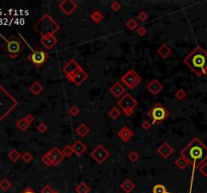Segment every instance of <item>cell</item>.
I'll return each instance as SVG.
<instances>
[{"label": "cell", "mask_w": 207, "mask_h": 193, "mask_svg": "<svg viewBox=\"0 0 207 193\" xmlns=\"http://www.w3.org/2000/svg\"><path fill=\"white\" fill-rule=\"evenodd\" d=\"M181 156L185 157L192 165L191 173V183L190 192L192 190V183H193L194 175L196 169H198L201 164L207 160V147L202 143L198 138H194L191 142L181 151Z\"/></svg>", "instance_id": "6da1fadb"}, {"label": "cell", "mask_w": 207, "mask_h": 193, "mask_svg": "<svg viewBox=\"0 0 207 193\" xmlns=\"http://www.w3.org/2000/svg\"><path fill=\"white\" fill-rule=\"evenodd\" d=\"M148 17H150V16H148V14L147 12H144V11H141V12L138 13V15H137L138 20L142 21V22H144L146 20H148Z\"/></svg>", "instance_id": "74e56055"}, {"label": "cell", "mask_w": 207, "mask_h": 193, "mask_svg": "<svg viewBox=\"0 0 207 193\" xmlns=\"http://www.w3.org/2000/svg\"><path fill=\"white\" fill-rule=\"evenodd\" d=\"M50 153L53 158V165L54 166H58L65 158L63 151H61L58 147H53L50 150Z\"/></svg>", "instance_id": "4fadbf2b"}, {"label": "cell", "mask_w": 207, "mask_h": 193, "mask_svg": "<svg viewBox=\"0 0 207 193\" xmlns=\"http://www.w3.org/2000/svg\"><path fill=\"white\" fill-rule=\"evenodd\" d=\"M80 69H82V67L78 65V62H77L75 60H70L64 65L63 72H64V75H66V76H71V75L75 74V72L77 70H79Z\"/></svg>", "instance_id": "7c38bea8"}, {"label": "cell", "mask_w": 207, "mask_h": 193, "mask_svg": "<svg viewBox=\"0 0 207 193\" xmlns=\"http://www.w3.org/2000/svg\"><path fill=\"white\" fill-rule=\"evenodd\" d=\"M117 105L122 109L126 117H131L133 114V109L137 106V101L131 94H126L122 96L117 102Z\"/></svg>", "instance_id": "5b68a950"}, {"label": "cell", "mask_w": 207, "mask_h": 193, "mask_svg": "<svg viewBox=\"0 0 207 193\" xmlns=\"http://www.w3.org/2000/svg\"><path fill=\"white\" fill-rule=\"evenodd\" d=\"M121 81L129 90H133L141 84L142 78L133 70H129L126 75L121 76Z\"/></svg>", "instance_id": "8992f818"}, {"label": "cell", "mask_w": 207, "mask_h": 193, "mask_svg": "<svg viewBox=\"0 0 207 193\" xmlns=\"http://www.w3.org/2000/svg\"><path fill=\"white\" fill-rule=\"evenodd\" d=\"M33 120H35V117H33V116L27 115L25 118H23V119H21V120L18 121L17 127L19 128V130H20V131L25 132V130L28 128V126H30V125L33 122Z\"/></svg>", "instance_id": "ac0fdd59"}, {"label": "cell", "mask_w": 207, "mask_h": 193, "mask_svg": "<svg viewBox=\"0 0 207 193\" xmlns=\"http://www.w3.org/2000/svg\"><path fill=\"white\" fill-rule=\"evenodd\" d=\"M158 153H159V155L160 156H162L163 158L166 159L168 157H170L172 154L174 153V149H173V147L169 143L165 142L158 148Z\"/></svg>", "instance_id": "5bb4252c"}, {"label": "cell", "mask_w": 207, "mask_h": 193, "mask_svg": "<svg viewBox=\"0 0 207 193\" xmlns=\"http://www.w3.org/2000/svg\"><path fill=\"white\" fill-rule=\"evenodd\" d=\"M19 157H20V153H19L17 150H12L10 152V154H9V158H10L13 162L17 161L19 159Z\"/></svg>", "instance_id": "d590c367"}, {"label": "cell", "mask_w": 207, "mask_h": 193, "mask_svg": "<svg viewBox=\"0 0 207 193\" xmlns=\"http://www.w3.org/2000/svg\"><path fill=\"white\" fill-rule=\"evenodd\" d=\"M137 32L139 36H144L147 34V28L144 26H139V27H137Z\"/></svg>", "instance_id": "b9f144b4"}, {"label": "cell", "mask_w": 207, "mask_h": 193, "mask_svg": "<svg viewBox=\"0 0 207 193\" xmlns=\"http://www.w3.org/2000/svg\"><path fill=\"white\" fill-rule=\"evenodd\" d=\"M90 17H91V19H92V21L95 22V23H100L101 21L103 20V18H104L103 14L101 13L99 10L94 11V12L90 15Z\"/></svg>", "instance_id": "4316f807"}, {"label": "cell", "mask_w": 207, "mask_h": 193, "mask_svg": "<svg viewBox=\"0 0 207 193\" xmlns=\"http://www.w3.org/2000/svg\"><path fill=\"white\" fill-rule=\"evenodd\" d=\"M169 111L160 103H157L148 113V116L153 120V124H161L169 117Z\"/></svg>", "instance_id": "277c9868"}, {"label": "cell", "mask_w": 207, "mask_h": 193, "mask_svg": "<svg viewBox=\"0 0 207 193\" xmlns=\"http://www.w3.org/2000/svg\"><path fill=\"white\" fill-rule=\"evenodd\" d=\"M37 130H38V132L40 133H46L47 132V130H48V127H47V125L45 124V123H40L37 125Z\"/></svg>", "instance_id": "60d3db41"}, {"label": "cell", "mask_w": 207, "mask_h": 193, "mask_svg": "<svg viewBox=\"0 0 207 193\" xmlns=\"http://www.w3.org/2000/svg\"><path fill=\"white\" fill-rule=\"evenodd\" d=\"M110 7H111L113 11H118V10H120V8H121V5H120V3L118 1H114L111 3Z\"/></svg>", "instance_id": "7bdbcfd3"}, {"label": "cell", "mask_w": 207, "mask_h": 193, "mask_svg": "<svg viewBox=\"0 0 207 193\" xmlns=\"http://www.w3.org/2000/svg\"><path fill=\"white\" fill-rule=\"evenodd\" d=\"M198 171L201 173L204 177H207V162H204L203 164H201L198 168Z\"/></svg>", "instance_id": "8d00e7d4"}, {"label": "cell", "mask_w": 207, "mask_h": 193, "mask_svg": "<svg viewBox=\"0 0 207 193\" xmlns=\"http://www.w3.org/2000/svg\"><path fill=\"white\" fill-rule=\"evenodd\" d=\"M189 161L187 160L185 157L183 156H180L179 158L177 159L176 162H175V165L177 166V168L179 169V170H184V169L189 165Z\"/></svg>", "instance_id": "cb8c5ba5"}, {"label": "cell", "mask_w": 207, "mask_h": 193, "mask_svg": "<svg viewBox=\"0 0 207 193\" xmlns=\"http://www.w3.org/2000/svg\"><path fill=\"white\" fill-rule=\"evenodd\" d=\"M109 91L112 94L113 96H115V98H120V96H122V95L126 93V86L121 83H119V81H116V83H114L113 86L109 89Z\"/></svg>", "instance_id": "9a60e30c"}, {"label": "cell", "mask_w": 207, "mask_h": 193, "mask_svg": "<svg viewBox=\"0 0 207 193\" xmlns=\"http://www.w3.org/2000/svg\"><path fill=\"white\" fill-rule=\"evenodd\" d=\"M54 193H60L59 191H54Z\"/></svg>", "instance_id": "c3c4849f"}, {"label": "cell", "mask_w": 207, "mask_h": 193, "mask_svg": "<svg viewBox=\"0 0 207 193\" xmlns=\"http://www.w3.org/2000/svg\"><path fill=\"white\" fill-rule=\"evenodd\" d=\"M76 133L78 134L80 137L85 138L90 133V128L86 124H81L80 126H78V128L76 129Z\"/></svg>", "instance_id": "603a6c76"}, {"label": "cell", "mask_w": 207, "mask_h": 193, "mask_svg": "<svg viewBox=\"0 0 207 193\" xmlns=\"http://www.w3.org/2000/svg\"><path fill=\"white\" fill-rule=\"evenodd\" d=\"M32 159H33V156L31 155V154L30 152L25 153V154H23V156H22V160L25 161V163H30V162H31V161H32Z\"/></svg>", "instance_id": "ab89813d"}, {"label": "cell", "mask_w": 207, "mask_h": 193, "mask_svg": "<svg viewBox=\"0 0 207 193\" xmlns=\"http://www.w3.org/2000/svg\"><path fill=\"white\" fill-rule=\"evenodd\" d=\"M127 158H128V160L131 161V162L134 163V162H137V161L138 160V158H139V155H138V153H137V151L132 150V151H131V152H129V154H128Z\"/></svg>", "instance_id": "1f68e13d"}, {"label": "cell", "mask_w": 207, "mask_h": 193, "mask_svg": "<svg viewBox=\"0 0 207 193\" xmlns=\"http://www.w3.org/2000/svg\"><path fill=\"white\" fill-rule=\"evenodd\" d=\"M55 190H53V188L50 185H46L44 188L42 189L41 193H54Z\"/></svg>", "instance_id": "ee69618b"}, {"label": "cell", "mask_w": 207, "mask_h": 193, "mask_svg": "<svg viewBox=\"0 0 207 193\" xmlns=\"http://www.w3.org/2000/svg\"><path fill=\"white\" fill-rule=\"evenodd\" d=\"M126 27L128 28L129 30H133V29H136V28L138 26V24H137V22L134 20L133 18H129L128 20L126 21Z\"/></svg>", "instance_id": "f546056e"}, {"label": "cell", "mask_w": 207, "mask_h": 193, "mask_svg": "<svg viewBox=\"0 0 207 193\" xmlns=\"http://www.w3.org/2000/svg\"><path fill=\"white\" fill-rule=\"evenodd\" d=\"M120 187H121V189L126 192V193H131L134 187H136V185L133 184V182L131 180L129 179H126L122 183L121 185H120Z\"/></svg>", "instance_id": "7402d4cb"}, {"label": "cell", "mask_w": 207, "mask_h": 193, "mask_svg": "<svg viewBox=\"0 0 207 193\" xmlns=\"http://www.w3.org/2000/svg\"><path fill=\"white\" fill-rule=\"evenodd\" d=\"M10 187H11V183L6 179H4V180H2L1 182H0V188H1L3 191L8 190Z\"/></svg>", "instance_id": "e575fe53"}, {"label": "cell", "mask_w": 207, "mask_h": 193, "mask_svg": "<svg viewBox=\"0 0 207 193\" xmlns=\"http://www.w3.org/2000/svg\"><path fill=\"white\" fill-rule=\"evenodd\" d=\"M63 153H64L65 157H68V158H70L72 155H73V154H74V151H73V148H72L71 145H67V146L64 148Z\"/></svg>", "instance_id": "836d02e7"}, {"label": "cell", "mask_w": 207, "mask_h": 193, "mask_svg": "<svg viewBox=\"0 0 207 193\" xmlns=\"http://www.w3.org/2000/svg\"><path fill=\"white\" fill-rule=\"evenodd\" d=\"M41 42H42V44L44 45V47L47 48V50H52V48L57 44L58 39H57V37L55 35L42 36V39H41Z\"/></svg>", "instance_id": "e0dca14e"}, {"label": "cell", "mask_w": 207, "mask_h": 193, "mask_svg": "<svg viewBox=\"0 0 207 193\" xmlns=\"http://www.w3.org/2000/svg\"><path fill=\"white\" fill-rule=\"evenodd\" d=\"M77 7H78V5L73 0H64L59 4V8L61 9V11L66 14L67 16H70L76 10Z\"/></svg>", "instance_id": "30bf717a"}, {"label": "cell", "mask_w": 207, "mask_h": 193, "mask_svg": "<svg viewBox=\"0 0 207 193\" xmlns=\"http://www.w3.org/2000/svg\"><path fill=\"white\" fill-rule=\"evenodd\" d=\"M42 161L44 162V164H45V165H47V166H52L53 165V158L51 156L50 151L47 152L45 155L42 157Z\"/></svg>", "instance_id": "83f0119b"}, {"label": "cell", "mask_w": 207, "mask_h": 193, "mask_svg": "<svg viewBox=\"0 0 207 193\" xmlns=\"http://www.w3.org/2000/svg\"><path fill=\"white\" fill-rule=\"evenodd\" d=\"M79 113H80V110L77 106H73V107H71V109L69 110V114L72 116V117H76Z\"/></svg>", "instance_id": "f35d334b"}, {"label": "cell", "mask_w": 207, "mask_h": 193, "mask_svg": "<svg viewBox=\"0 0 207 193\" xmlns=\"http://www.w3.org/2000/svg\"><path fill=\"white\" fill-rule=\"evenodd\" d=\"M184 62L197 76L203 75L207 69V52L200 45H197L184 60Z\"/></svg>", "instance_id": "7a4b0ae2"}, {"label": "cell", "mask_w": 207, "mask_h": 193, "mask_svg": "<svg viewBox=\"0 0 207 193\" xmlns=\"http://www.w3.org/2000/svg\"><path fill=\"white\" fill-rule=\"evenodd\" d=\"M21 44L17 39H13V40H7V44H6V50L8 51V54L10 55H13V57H15L17 54H19L21 50Z\"/></svg>", "instance_id": "8fae6325"}, {"label": "cell", "mask_w": 207, "mask_h": 193, "mask_svg": "<svg viewBox=\"0 0 207 193\" xmlns=\"http://www.w3.org/2000/svg\"><path fill=\"white\" fill-rule=\"evenodd\" d=\"M163 85L157 79H155V80H153V81H151L150 83H148V85H147V89H148V91H150L151 94H153V95H158L160 91L163 90Z\"/></svg>", "instance_id": "2e32d148"}, {"label": "cell", "mask_w": 207, "mask_h": 193, "mask_svg": "<svg viewBox=\"0 0 207 193\" xmlns=\"http://www.w3.org/2000/svg\"><path fill=\"white\" fill-rule=\"evenodd\" d=\"M30 91L33 95L38 96L42 91H44V86H42L38 81H35L31 86H30Z\"/></svg>", "instance_id": "d4e9b609"}, {"label": "cell", "mask_w": 207, "mask_h": 193, "mask_svg": "<svg viewBox=\"0 0 207 193\" xmlns=\"http://www.w3.org/2000/svg\"><path fill=\"white\" fill-rule=\"evenodd\" d=\"M35 29L42 36L55 35V33L60 29V24L55 19H53L50 14H45L35 25Z\"/></svg>", "instance_id": "3957f363"}, {"label": "cell", "mask_w": 207, "mask_h": 193, "mask_svg": "<svg viewBox=\"0 0 207 193\" xmlns=\"http://www.w3.org/2000/svg\"><path fill=\"white\" fill-rule=\"evenodd\" d=\"M151 127H152V123L148 122V121H144V122H143V124H142V128L143 130H148Z\"/></svg>", "instance_id": "f6af8a7d"}, {"label": "cell", "mask_w": 207, "mask_h": 193, "mask_svg": "<svg viewBox=\"0 0 207 193\" xmlns=\"http://www.w3.org/2000/svg\"><path fill=\"white\" fill-rule=\"evenodd\" d=\"M153 193H168V191L163 184H157L153 187Z\"/></svg>", "instance_id": "4dcf8cb0"}, {"label": "cell", "mask_w": 207, "mask_h": 193, "mask_svg": "<svg viewBox=\"0 0 207 193\" xmlns=\"http://www.w3.org/2000/svg\"><path fill=\"white\" fill-rule=\"evenodd\" d=\"M75 191L77 193H89L90 188H89V186L86 184L85 182H80L79 184L76 186Z\"/></svg>", "instance_id": "484cf974"}, {"label": "cell", "mask_w": 207, "mask_h": 193, "mask_svg": "<svg viewBox=\"0 0 207 193\" xmlns=\"http://www.w3.org/2000/svg\"><path fill=\"white\" fill-rule=\"evenodd\" d=\"M90 155L98 164H102L104 161H106V159L110 156V153L106 148H104L102 146V145H98V146L90 153Z\"/></svg>", "instance_id": "ba28073f"}, {"label": "cell", "mask_w": 207, "mask_h": 193, "mask_svg": "<svg viewBox=\"0 0 207 193\" xmlns=\"http://www.w3.org/2000/svg\"><path fill=\"white\" fill-rule=\"evenodd\" d=\"M26 44H27V46L30 47L31 50V54L28 55V59H30V60L32 62L33 65H35V66H36V67L42 66L47 61L49 55H47V52L45 50H35L32 47L30 46V44H28L27 42H26Z\"/></svg>", "instance_id": "52a82bcc"}, {"label": "cell", "mask_w": 207, "mask_h": 193, "mask_svg": "<svg viewBox=\"0 0 207 193\" xmlns=\"http://www.w3.org/2000/svg\"><path fill=\"white\" fill-rule=\"evenodd\" d=\"M203 75H205V76H207V69H206V70H204V72H203Z\"/></svg>", "instance_id": "7dc6e473"}, {"label": "cell", "mask_w": 207, "mask_h": 193, "mask_svg": "<svg viewBox=\"0 0 207 193\" xmlns=\"http://www.w3.org/2000/svg\"><path fill=\"white\" fill-rule=\"evenodd\" d=\"M67 79H68L71 83L75 84L76 86H81L88 79V74L83 69H80L79 70H77L75 74L67 76Z\"/></svg>", "instance_id": "9c48e42d"}, {"label": "cell", "mask_w": 207, "mask_h": 193, "mask_svg": "<svg viewBox=\"0 0 207 193\" xmlns=\"http://www.w3.org/2000/svg\"><path fill=\"white\" fill-rule=\"evenodd\" d=\"M22 193H36V191L33 189H31V188H26L25 190L22 191Z\"/></svg>", "instance_id": "bcb514c9"}, {"label": "cell", "mask_w": 207, "mask_h": 193, "mask_svg": "<svg viewBox=\"0 0 207 193\" xmlns=\"http://www.w3.org/2000/svg\"><path fill=\"white\" fill-rule=\"evenodd\" d=\"M175 96H176V99L178 101H183L187 96V94H186V91L184 90L180 89L175 93Z\"/></svg>", "instance_id": "d6a6232c"}, {"label": "cell", "mask_w": 207, "mask_h": 193, "mask_svg": "<svg viewBox=\"0 0 207 193\" xmlns=\"http://www.w3.org/2000/svg\"><path fill=\"white\" fill-rule=\"evenodd\" d=\"M108 115L110 118H112L113 120H116L121 116V112H120V110H118L117 108H112L108 112Z\"/></svg>", "instance_id": "f1b7e54d"}, {"label": "cell", "mask_w": 207, "mask_h": 193, "mask_svg": "<svg viewBox=\"0 0 207 193\" xmlns=\"http://www.w3.org/2000/svg\"><path fill=\"white\" fill-rule=\"evenodd\" d=\"M118 137L123 142H127L128 140H131L133 137V132L127 126H123L118 132Z\"/></svg>", "instance_id": "d6986e66"}, {"label": "cell", "mask_w": 207, "mask_h": 193, "mask_svg": "<svg viewBox=\"0 0 207 193\" xmlns=\"http://www.w3.org/2000/svg\"><path fill=\"white\" fill-rule=\"evenodd\" d=\"M157 54L160 55L162 59L165 60V59H167V57L172 54V50H171V47L168 44H166V43H163V44L158 48Z\"/></svg>", "instance_id": "ffe728a7"}, {"label": "cell", "mask_w": 207, "mask_h": 193, "mask_svg": "<svg viewBox=\"0 0 207 193\" xmlns=\"http://www.w3.org/2000/svg\"><path fill=\"white\" fill-rule=\"evenodd\" d=\"M72 148H73L74 153L78 156L82 155V154L86 151V149H87L86 145L81 141H76L73 145H72Z\"/></svg>", "instance_id": "44dd1931"}]
</instances>
